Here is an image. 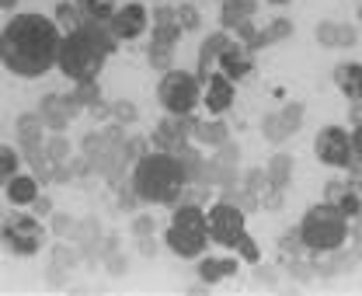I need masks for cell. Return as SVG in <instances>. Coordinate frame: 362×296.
<instances>
[{"label":"cell","instance_id":"obj_1","mask_svg":"<svg viewBox=\"0 0 362 296\" xmlns=\"http://www.w3.org/2000/svg\"><path fill=\"white\" fill-rule=\"evenodd\" d=\"M63 28L42 14H14L0 35V63L18 77H42L56 67Z\"/></svg>","mask_w":362,"mask_h":296},{"label":"cell","instance_id":"obj_2","mask_svg":"<svg viewBox=\"0 0 362 296\" xmlns=\"http://www.w3.org/2000/svg\"><path fill=\"white\" fill-rule=\"evenodd\" d=\"M188 174L181 168V161L171 150H160V154H143L136 161L133 171V188L143 203H175L181 199V188H185Z\"/></svg>","mask_w":362,"mask_h":296},{"label":"cell","instance_id":"obj_3","mask_svg":"<svg viewBox=\"0 0 362 296\" xmlns=\"http://www.w3.org/2000/svg\"><path fill=\"white\" fill-rule=\"evenodd\" d=\"M300 237H303L307 251H338L349 237V216L334 203H320L314 210H307L303 223H300Z\"/></svg>","mask_w":362,"mask_h":296},{"label":"cell","instance_id":"obj_4","mask_svg":"<svg viewBox=\"0 0 362 296\" xmlns=\"http://www.w3.org/2000/svg\"><path fill=\"white\" fill-rule=\"evenodd\" d=\"M56 67L70 77V81H98V74H101V67H105V52L98 49V45L90 42L84 32H70L63 45H59V59H56Z\"/></svg>","mask_w":362,"mask_h":296},{"label":"cell","instance_id":"obj_5","mask_svg":"<svg viewBox=\"0 0 362 296\" xmlns=\"http://www.w3.org/2000/svg\"><path fill=\"white\" fill-rule=\"evenodd\" d=\"M199 77L195 74H185V70H168L164 81H160V105L171 112V115H188L195 105H199Z\"/></svg>","mask_w":362,"mask_h":296},{"label":"cell","instance_id":"obj_6","mask_svg":"<svg viewBox=\"0 0 362 296\" xmlns=\"http://www.w3.org/2000/svg\"><path fill=\"white\" fill-rule=\"evenodd\" d=\"M0 237H4L7 251H14L18 258H32V254H39L45 234L35 216H11V220H4Z\"/></svg>","mask_w":362,"mask_h":296},{"label":"cell","instance_id":"obj_7","mask_svg":"<svg viewBox=\"0 0 362 296\" xmlns=\"http://www.w3.org/2000/svg\"><path fill=\"white\" fill-rule=\"evenodd\" d=\"M244 216L247 212L240 210V206H233V203H216L209 216H206V223H209V241H216V244H223V248H237V241L247 234L244 230Z\"/></svg>","mask_w":362,"mask_h":296},{"label":"cell","instance_id":"obj_8","mask_svg":"<svg viewBox=\"0 0 362 296\" xmlns=\"http://www.w3.org/2000/svg\"><path fill=\"white\" fill-rule=\"evenodd\" d=\"M314 154L331 164V168H352L356 154H352V132H345L341 126H324L314 140Z\"/></svg>","mask_w":362,"mask_h":296},{"label":"cell","instance_id":"obj_9","mask_svg":"<svg viewBox=\"0 0 362 296\" xmlns=\"http://www.w3.org/2000/svg\"><path fill=\"white\" fill-rule=\"evenodd\" d=\"M303 105L300 101H293V105H286L282 112H275V115H265V123H262V132H265V140L269 143H286L293 132H300L303 126Z\"/></svg>","mask_w":362,"mask_h":296},{"label":"cell","instance_id":"obj_10","mask_svg":"<svg viewBox=\"0 0 362 296\" xmlns=\"http://www.w3.org/2000/svg\"><path fill=\"white\" fill-rule=\"evenodd\" d=\"M81 108H84V105H81L74 94H66V98H59V94H45L39 115H42L45 129H52V132H63V129L70 126V119H74Z\"/></svg>","mask_w":362,"mask_h":296},{"label":"cell","instance_id":"obj_11","mask_svg":"<svg viewBox=\"0 0 362 296\" xmlns=\"http://www.w3.org/2000/svg\"><path fill=\"white\" fill-rule=\"evenodd\" d=\"M206 241H209V230H199V227H178V223H171V230H168V248L178 254V258L202 254L206 251Z\"/></svg>","mask_w":362,"mask_h":296},{"label":"cell","instance_id":"obj_12","mask_svg":"<svg viewBox=\"0 0 362 296\" xmlns=\"http://www.w3.org/2000/svg\"><path fill=\"white\" fill-rule=\"evenodd\" d=\"M112 32H115V39H126V42L139 39V35L146 32V7H143V4L119 7L115 18H112Z\"/></svg>","mask_w":362,"mask_h":296},{"label":"cell","instance_id":"obj_13","mask_svg":"<svg viewBox=\"0 0 362 296\" xmlns=\"http://www.w3.org/2000/svg\"><path fill=\"white\" fill-rule=\"evenodd\" d=\"M230 105H233V81H230L226 74L206 77V108H209L213 115H220Z\"/></svg>","mask_w":362,"mask_h":296},{"label":"cell","instance_id":"obj_14","mask_svg":"<svg viewBox=\"0 0 362 296\" xmlns=\"http://www.w3.org/2000/svg\"><path fill=\"white\" fill-rule=\"evenodd\" d=\"M195 123H188V115H168L157 132H153V143H160L164 150H175L178 143H185V132H192Z\"/></svg>","mask_w":362,"mask_h":296},{"label":"cell","instance_id":"obj_15","mask_svg":"<svg viewBox=\"0 0 362 296\" xmlns=\"http://www.w3.org/2000/svg\"><path fill=\"white\" fill-rule=\"evenodd\" d=\"M220 67H223V74L230 81H240V77H247L251 74V52H247V45H226V52L220 56Z\"/></svg>","mask_w":362,"mask_h":296},{"label":"cell","instance_id":"obj_16","mask_svg":"<svg viewBox=\"0 0 362 296\" xmlns=\"http://www.w3.org/2000/svg\"><path fill=\"white\" fill-rule=\"evenodd\" d=\"M7 199H11V206H32L39 199V181L32 174H14L7 181Z\"/></svg>","mask_w":362,"mask_h":296},{"label":"cell","instance_id":"obj_17","mask_svg":"<svg viewBox=\"0 0 362 296\" xmlns=\"http://www.w3.org/2000/svg\"><path fill=\"white\" fill-rule=\"evenodd\" d=\"M334 84L341 87V94L349 101H362V67H356V63L334 67Z\"/></svg>","mask_w":362,"mask_h":296},{"label":"cell","instance_id":"obj_18","mask_svg":"<svg viewBox=\"0 0 362 296\" xmlns=\"http://www.w3.org/2000/svg\"><path fill=\"white\" fill-rule=\"evenodd\" d=\"M327 199H334V206L345 212L349 220L362 216V195L359 192H352V188H345V185H338V181L327 185Z\"/></svg>","mask_w":362,"mask_h":296},{"label":"cell","instance_id":"obj_19","mask_svg":"<svg viewBox=\"0 0 362 296\" xmlns=\"http://www.w3.org/2000/svg\"><path fill=\"white\" fill-rule=\"evenodd\" d=\"M226 45H230V39H226L223 32H213V35L202 42V49H199V77H209V63H220Z\"/></svg>","mask_w":362,"mask_h":296},{"label":"cell","instance_id":"obj_20","mask_svg":"<svg viewBox=\"0 0 362 296\" xmlns=\"http://www.w3.org/2000/svg\"><path fill=\"white\" fill-rule=\"evenodd\" d=\"M230 275H237V258H206L202 265H199V279L202 283H220V279H230Z\"/></svg>","mask_w":362,"mask_h":296},{"label":"cell","instance_id":"obj_21","mask_svg":"<svg viewBox=\"0 0 362 296\" xmlns=\"http://www.w3.org/2000/svg\"><path fill=\"white\" fill-rule=\"evenodd\" d=\"M255 7H258L255 0H223V11H220L223 28H237L240 21H251Z\"/></svg>","mask_w":362,"mask_h":296},{"label":"cell","instance_id":"obj_22","mask_svg":"<svg viewBox=\"0 0 362 296\" xmlns=\"http://www.w3.org/2000/svg\"><path fill=\"white\" fill-rule=\"evenodd\" d=\"M265 171H269V188L286 192V185H289V178H293V157H289V154H275Z\"/></svg>","mask_w":362,"mask_h":296},{"label":"cell","instance_id":"obj_23","mask_svg":"<svg viewBox=\"0 0 362 296\" xmlns=\"http://www.w3.org/2000/svg\"><path fill=\"white\" fill-rule=\"evenodd\" d=\"M192 136H195L199 143H206V147H223L226 140H230V129H226L220 119H216V123H195Z\"/></svg>","mask_w":362,"mask_h":296},{"label":"cell","instance_id":"obj_24","mask_svg":"<svg viewBox=\"0 0 362 296\" xmlns=\"http://www.w3.org/2000/svg\"><path fill=\"white\" fill-rule=\"evenodd\" d=\"M42 115H21L18 119V140H21V147H28V143H45L42 140Z\"/></svg>","mask_w":362,"mask_h":296},{"label":"cell","instance_id":"obj_25","mask_svg":"<svg viewBox=\"0 0 362 296\" xmlns=\"http://www.w3.org/2000/svg\"><path fill=\"white\" fill-rule=\"evenodd\" d=\"M45 157H49L52 164H63V161H70V140H66L63 132H52V136L45 140Z\"/></svg>","mask_w":362,"mask_h":296},{"label":"cell","instance_id":"obj_26","mask_svg":"<svg viewBox=\"0 0 362 296\" xmlns=\"http://www.w3.org/2000/svg\"><path fill=\"white\" fill-rule=\"evenodd\" d=\"M171 223H178V227H199V230H209L206 212L199 210V206H181V210H175V220H171Z\"/></svg>","mask_w":362,"mask_h":296},{"label":"cell","instance_id":"obj_27","mask_svg":"<svg viewBox=\"0 0 362 296\" xmlns=\"http://www.w3.org/2000/svg\"><path fill=\"white\" fill-rule=\"evenodd\" d=\"M21 164V154L11 150V147H0V185H7L14 178V171Z\"/></svg>","mask_w":362,"mask_h":296},{"label":"cell","instance_id":"obj_28","mask_svg":"<svg viewBox=\"0 0 362 296\" xmlns=\"http://www.w3.org/2000/svg\"><path fill=\"white\" fill-rule=\"evenodd\" d=\"M223 199H226V203H233V206H240L244 212L258 210V195H255V192H247V188H226Z\"/></svg>","mask_w":362,"mask_h":296},{"label":"cell","instance_id":"obj_29","mask_svg":"<svg viewBox=\"0 0 362 296\" xmlns=\"http://www.w3.org/2000/svg\"><path fill=\"white\" fill-rule=\"evenodd\" d=\"M338 32H341L338 21H320L317 25V42L324 45V49H338Z\"/></svg>","mask_w":362,"mask_h":296},{"label":"cell","instance_id":"obj_30","mask_svg":"<svg viewBox=\"0 0 362 296\" xmlns=\"http://www.w3.org/2000/svg\"><path fill=\"white\" fill-rule=\"evenodd\" d=\"M74 98H77L84 108H90V105L101 101V87H98V81H81V87L74 91Z\"/></svg>","mask_w":362,"mask_h":296},{"label":"cell","instance_id":"obj_31","mask_svg":"<svg viewBox=\"0 0 362 296\" xmlns=\"http://www.w3.org/2000/svg\"><path fill=\"white\" fill-rule=\"evenodd\" d=\"M56 21H59V25H63L66 32H81V25H84V21L77 18V11H74L70 4H59V11H56Z\"/></svg>","mask_w":362,"mask_h":296},{"label":"cell","instance_id":"obj_32","mask_svg":"<svg viewBox=\"0 0 362 296\" xmlns=\"http://www.w3.org/2000/svg\"><path fill=\"white\" fill-rule=\"evenodd\" d=\"M265 35H269V45L272 42H282V39H289V35H293V21H286V18H275L269 28H265Z\"/></svg>","mask_w":362,"mask_h":296},{"label":"cell","instance_id":"obj_33","mask_svg":"<svg viewBox=\"0 0 362 296\" xmlns=\"http://www.w3.org/2000/svg\"><path fill=\"white\" fill-rule=\"evenodd\" d=\"M244 188L247 192H262V188H269V171H262V168H251L247 171V178H244Z\"/></svg>","mask_w":362,"mask_h":296},{"label":"cell","instance_id":"obj_34","mask_svg":"<svg viewBox=\"0 0 362 296\" xmlns=\"http://www.w3.org/2000/svg\"><path fill=\"white\" fill-rule=\"evenodd\" d=\"M52 230L59 237H74L77 234V220H70L66 212H52Z\"/></svg>","mask_w":362,"mask_h":296},{"label":"cell","instance_id":"obj_35","mask_svg":"<svg viewBox=\"0 0 362 296\" xmlns=\"http://www.w3.org/2000/svg\"><path fill=\"white\" fill-rule=\"evenodd\" d=\"M112 119H115V123H136L139 112H136L133 101H115V105H112Z\"/></svg>","mask_w":362,"mask_h":296},{"label":"cell","instance_id":"obj_36","mask_svg":"<svg viewBox=\"0 0 362 296\" xmlns=\"http://www.w3.org/2000/svg\"><path fill=\"white\" fill-rule=\"evenodd\" d=\"M237 251H240V258H244V261H251V265H258V258H262L258 244H255V241H251L247 234H244V237L237 241Z\"/></svg>","mask_w":362,"mask_h":296},{"label":"cell","instance_id":"obj_37","mask_svg":"<svg viewBox=\"0 0 362 296\" xmlns=\"http://www.w3.org/2000/svg\"><path fill=\"white\" fill-rule=\"evenodd\" d=\"M175 21L181 25V32H192V28H199V14H195L188 4H181V11L175 14Z\"/></svg>","mask_w":362,"mask_h":296},{"label":"cell","instance_id":"obj_38","mask_svg":"<svg viewBox=\"0 0 362 296\" xmlns=\"http://www.w3.org/2000/svg\"><path fill=\"white\" fill-rule=\"evenodd\" d=\"M237 157H240L237 143H230V140H226L223 147H216V161H220V164H230V168H237Z\"/></svg>","mask_w":362,"mask_h":296},{"label":"cell","instance_id":"obj_39","mask_svg":"<svg viewBox=\"0 0 362 296\" xmlns=\"http://www.w3.org/2000/svg\"><path fill=\"white\" fill-rule=\"evenodd\" d=\"M150 67H157V70H168V67H171V49L150 45Z\"/></svg>","mask_w":362,"mask_h":296},{"label":"cell","instance_id":"obj_40","mask_svg":"<svg viewBox=\"0 0 362 296\" xmlns=\"http://www.w3.org/2000/svg\"><path fill=\"white\" fill-rule=\"evenodd\" d=\"M359 39V28L356 25H341V32H338V49H352Z\"/></svg>","mask_w":362,"mask_h":296},{"label":"cell","instance_id":"obj_41","mask_svg":"<svg viewBox=\"0 0 362 296\" xmlns=\"http://www.w3.org/2000/svg\"><path fill=\"white\" fill-rule=\"evenodd\" d=\"M133 234L136 237H153V220H150V216H136L133 220Z\"/></svg>","mask_w":362,"mask_h":296},{"label":"cell","instance_id":"obj_42","mask_svg":"<svg viewBox=\"0 0 362 296\" xmlns=\"http://www.w3.org/2000/svg\"><path fill=\"white\" fill-rule=\"evenodd\" d=\"M136 203H139L136 188H133V192H126V188H122V195H119V210H129V212H133V210H136Z\"/></svg>","mask_w":362,"mask_h":296},{"label":"cell","instance_id":"obj_43","mask_svg":"<svg viewBox=\"0 0 362 296\" xmlns=\"http://www.w3.org/2000/svg\"><path fill=\"white\" fill-rule=\"evenodd\" d=\"M32 212H35V216H52V203H49L45 195H39V199L32 203Z\"/></svg>","mask_w":362,"mask_h":296},{"label":"cell","instance_id":"obj_44","mask_svg":"<svg viewBox=\"0 0 362 296\" xmlns=\"http://www.w3.org/2000/svg\"><path fill=\"white\" fill-rule=\"evenodd\" d=\"M352 154H356V164L362 168V126H356L352 132Z\"/></svg>","mask_w":362,"mask_h":296},{"label":"cell","instance_id":"obj_45","mask_svg":"<svg viewBox=\"0 0 362 296\" xmlns=\"http://www.w3.org/2000/svg\"><path fill=\"white\" fill-rule=\"evenodd\" d=\"M289 272H293L296 279H307V275H314V268H310V265H300V261H293V265H289Z\"/></svg>","mask_w":362,"mask_h":296},{"label":"cell","instance_id":"obj_46","mask_svg":"<svg viewBox=\"0 0 362 296\" xmlns=\"http://www.w3.org/2000/svg\"><path fill=\"white\" fill-rule=\"evenodd\" d=\"M77 251H66V248H56V265H74L77 258H74Z\"/></svg>","mask_w":362,"mask_h":296},{"label":"cell","instance_id":"obj_47","mask_svg":"<svg viewBox=\"0 0 362 296\" xmlns=\"http://www.w3.org/2000/svg\"><path fill=\"white\" fill-rule=\"evenodd\" d=\"M139 251L146 254V258H153V254H157V241H150V237H139Z\"/></svg>","mask_w":362,"mask_h":296},{"label":"cell","instance_id":"obj_48","mask_svg":"<svg viewBox=\"0 0 362 296\" xmlns=\"http://www.w3.org/2000/svg\"><path fill=\"white\" fill-rule=\"evenodd\" d=\"M108 272H112V275H122V272H126V261H122L119 254H115V258H108Z\"/></svg>","mask_w":362,"mask_h":296},{"label":"cell","instance_id":"obj_49","mask_svg":"<svg viewBox=\"0 0 362 296\" xmlns=\"http://www.w3.org/2000/svg\"><path fill=\"white\" fill-rule=\"evenodd\" d=\"M258 283L272 286V283H275V272H272V268H258Z\"/></svg>","mask_w":362,"mask_h":296},{"label":"cell","instance_id":"obj_50","mask_svg":"<svg viewBox=\"0 0 362 296\" xmlns=\"http://www.w3.org/2000/svg\"><path fill=\"white\" fill-rule=\"evenodd\" d=\"M352 237H356V251H359V258H362V223L352 230Z\"/></svg>","mask_w":362,"mask_h":296},{"label":"cell","instance_id":"obj_51","mask_svg":"<svg viewBox=\"0 0 362 296\" xmlns=\"http://www.w3.org/2000/svg\"><path fill=\"white\" fill-rule=\"evenodd\" d=\"M14 4H18V0H0V7H14Z\"/></svg>","mask_w":362,"mask_h":296},{"label":"cell","instance_id":"obj_52","mask_svg":"<svg viewBox=\"0 0 362 296\" xmlns=\"http://www.w3.org/2000/svg\"><path fill=\"white\" fill-rule=\"evenodd\" d=\"M269 4H289V0H269Z\"/></svg>","mask_w":362,"mask_h":296}]
</instances>
